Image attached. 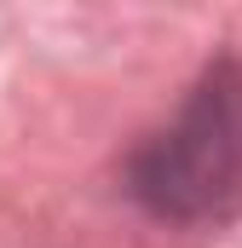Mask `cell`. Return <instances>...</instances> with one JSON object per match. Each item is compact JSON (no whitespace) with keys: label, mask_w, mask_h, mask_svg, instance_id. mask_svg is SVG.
Listing matches in <instances>:
<instances>
[{"label":"cell","mask_w":242,"mask_h":248,"mask_svg":"<svg viewBox=\"0 0 242 248\" xmlns=\"http://www.w3.org/2000/svg\"><path fill=\"white\" fill-rule=\"evenodd\" d=\"M127 190L173 225H225L242 214V58L219 52L184 93L179 116L156 127L133 162Z\"/></svg>","instance_id":"obj_1"}]
</instances>
